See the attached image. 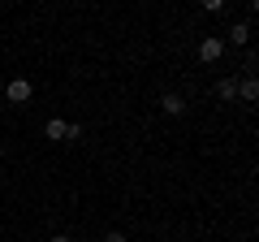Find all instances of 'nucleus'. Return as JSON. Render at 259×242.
<instances>
[{
  "mask_svg": "<svg viewBox=\"0 0 259 242\" xmlns=\"http://www.w3.org/2000/svg\"><path fill=\"white\" fill-rule=\"evenodd\" d=\"M221 56H225V39H221V35L199 39V61H203V65H216Z\"/></svg>",
  "mask_w": 259,
  "mask_h": 242,
  "instance_id": "nucleus-1",
  "label": "nucleus"
},
{
  "mask_svg": "<svg viewBox=\"0 0 259 242\" xmlns=\"http://www.w3.org/2000/svg\"><path fill=\"white\" fill-rule=\"evenodd\" d=\"M30 91H35V87H30L26 78H13V83L5 87V95H9V104H26V100H30Z\"/></svg>",
  "mask_w": 259,
  "mask_h": 242,
  "instance_id": "nucleus-2",
  "label": "nucleus"
},
{
  "mask_svg": "<svg viewBox=\"0 0 259 242\" xmlns=\"http://www.w3.org/2000/svg\"><path fill=\"white\" fill-rule=\"evenodd\" d=\"M238 100H246V104L259 100V83H255V78H242V83H238Z\"/></svg>",
  "mask_w": 259,
  "mask_h": 242,
  "instance_id": "nucleus-3",
  "label": "nucleus"
},
{
  "mask_svg": "<svg viewBox=\"0 0 259 242\" xmlns=\"http://www.w3.org/2000/svg\"><path fill=\"white\" fill-rule=\"evenodd\" d=\"M44 134H48V139H52V143H61L65 134H69V126H65L61 117H52V121H48V126H44Z\"/></svg>",
  "mask_w": 259,
  "mask_h": 242,
  "instance_id": "nucleus-4",
  "label": "nucleus"
},
{
  "mask_svg": "<svg viewBox=\"0 0 259 242\" xmlns=\"http://www.w3.org/2000/svg\"><path fill=\"white\" fill-rule=\"evenodd\" d=\"M160 104H164V112H168V117H177V112H186V100H182L177 91H168V95H164Z\"/></svg>",
  "mask_w": 259,
  "mask_h": 242,
  "instance_id": "nucleus-5",
  "label": "nucleus"
},
{
  "mask_svg": "<svg viewBox=\"0 0 259 242\" xmlns=\"http://www.w3.org/2000/svg\"><path fill=\"white\" fill-rule=\"evenodd\" d=\"M216 95H221V100H233V95H238V83H233V78H221V83H216Z\"/></svg>",
  "mask_w": 259,
  "mask_h": 242,
  "instance_id": "nucleus-6",
  "label": "nucleus"
},
{
  "mask_svg": "<svg viewBox=\"0 0 259 242\" xmlns=\"http://www.w3.org/2000/svg\"><path fill=\"white\" fill-rule=\"evenodd\" d=\"M229 39H233V44H246V39H250V22H238V26L229 30Z\"/></svg>",
  "mask_w": 259,
  "mask_h": 242,
  "instance_id": "nucleus-7",
  "label": "nucleus"
},
{
  "mask_svg": "<svg viewBox=\"0 0 259 242\" xmlns=\"http://www.w3.org/2000/svg\"><path fill=\"white\" fill-rule=\"evenodd\" d=\"M104 242H130V238H125L121 229H108V233H104Z\"/></svg>",
  "mask_w": 259,
  "mask_h": 242,
  "instance_id": "nucleus-8",
  "label": "nucleus"
},
{
  "mask_svg": "<svg viewBox=\"0 0 259 242\" xmlns=\"http://www.w3.org/2000/svg\"><path fill=\"white\" fill-rule=\"evenodd\" d=\"M48 242H69V238H65V233H56V238H48Z\"/></svg>",
  "mask_w": 259,
  "mask_h": 242,
  "instance_id": "nucleus-9",
  "label": "nucleus"
},
{
  "mask_svg": "<svg viewBox=\"0 0 259 242\" xmlns=\"http://www.w3.org/2000/svg\"><path fill=\"white\" fill-rule=\"evenodd\" d=\"M0 91H5V87H0Z\"/></svg>",
  "mask_w": 259,
  "mask_h": 242,
  "instance_id": "nucleus-10",
  "label": "nucleus"
}]
</instances>
